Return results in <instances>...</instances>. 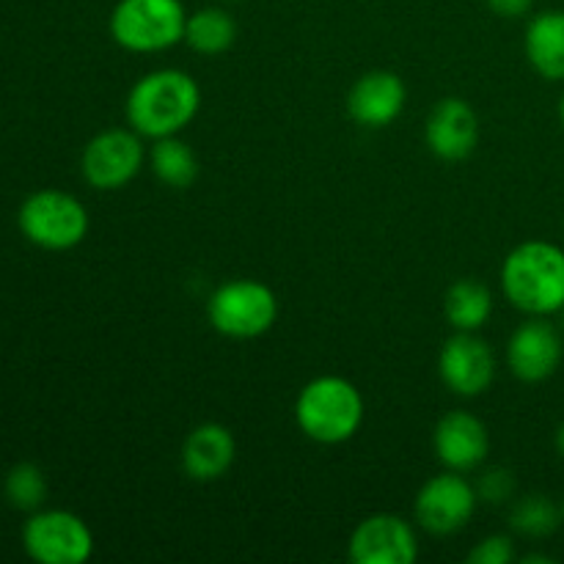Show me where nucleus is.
Masks as SVG:
<instances>
[{
  "label": "nucleus",
  "mask_w": 564,
  "mask_h": 564,
  "mask_svg": "<svg viewBox=\"0 0 564 564\" xmlns=\"http://www.w3.org/2000/svg\"><path fill=\"white\" fill-rule=\"evenodd\" d=\"M202 108V88L182 69H154L138 77L127 94L124 113L141 138L180 135Z\"/></svg>",
  "instance_id": "f257e3e1"
},
{
  "label": "nucleus",
  "mask_w": 564,
  "mask_h": 564,
  "mask_svg": "<svg viewBox=\"0 0 564 564\" xmlns=\"http://www.w3.org/2000/svg\"><path fill=\"white\" fill-rule=\"evenodd\" d=\"M501 290L527 317H554L564 306V248L549 240H527L501 264Z\"/></svg>",
  "instance_id": "f03ea898"
},
{
  "label": "nucleus",
  "mask_w": 564,
  "mask_h": 564,
  "mask_svg": "<svg viewBox=\"0 0 564 564\" xmlns=\"http://www.w3.org/2000/svg\"><path fill=\"white\" fill-rule=\"evenodd\" d=\"M295 422L308 441L345 444L364 424V397L339 375L308 380L295 400Z\"/></svg>",
  "instance_id": "7ed1b4c3"
},
{
  "label": "nucleus",
  "mask_w": 564,
  "mask_h": 564,
  "mask_svg": "<svg viewBox=\"0 0 564 564\" xmlns=\"http://www.w3.org/2000/svg\"><path fill=\"white\" fill-rule=\"evenodd\" d=\"M187 14L180 0H119L110 36L130 53H163L185 39Z\"/></svg>",
  "instance_id": "20e7f679"
},
{
  "label": "nucleus",
  "mask_w": 564,
  "mask_h": 564,
  "mask_svg": "<svg viewBox=\"0 0 564 564\" xmlns=\"http://www.w3.org/2000/svg\"><path fill=\"white\" fill-rule=\"evenodd\" d=\"M207 317L209 325L229 339H257L273 328L279 301L262 281L235 279L209 295Z\"/></svg>",
  "instance_id": "39448f33"
},
{
  "label": "nucleus",
  "mask_w": 564,
  "mask_h": 564,
  "mask_svg": "<svg viewBox=\"0 0 564 564\" xmlns=\"http://www.w3.org/2000/svg\"><path fill=\"white\" fill-rule=\"evenodd\" d=\"M20 226L25 237L50 251L75 248L88 231V213L75 196L61 191L33 193L20 209Z\"/></svg>",
  "instance_id": "423d86ee"
},
{
  "label": "nucleus",
  "mask_w": 564,
  "mask_h": 564,
  "mask_svg": "<svg viewBox=\"0 0 564 564\" xmlns=\"http://www.w3.org/2000/svg\"><path fill=\"white\" fill-rule=\"evenodd\" d=\"M477 505V488L460 471H446L422 485L413 501V516L427 534L449 538L468 527Z\"/></svg>",
  "instance_id": "0eeeda50"
},
{
  "label": "nucleus",
  "mask_w": 564,
  "mask_h": 564,
  "mask_svg": "<svg viewBox=\"0 0 564 564\" xmlns=\"http://www.w3.org/2000/svg\"><path fill=\"white\" fill-rule=\"evenodd\" d=\"M25 551L42 564H80L94 554V534L75 512L50 510L28 521Z\"/></svg>",
  "instance_id": "6e6552de"
},
{
  "label": "nucleus",
  "mask_w": 564,
  "mask_h": 564,
  "mask_svg": "<svg viewBox=\"0 0 564 564\" xmlns=\"http://www.w3.org/2000/svg\"><path fill=\"white\" fill-rule=\"evenodd\" d=\"M438 375L457 397L485 394L496 380V352L477 330H455L438 352Z\"/></svg>",
  "instance_id": "1a4fd4ad"
},
{
  "label": "nucleus",
  "mask_w": 564,
  "mask_h": 564,
  "mask_svg": "<svg viewBox=\"0 0 564 564\" xmlns=\"http://www.w3.org/2000/svg\"><path fill=\"white\" fill-rule=\"evenodd\" d=\"M143 143L135 130H105L83 152V176L97 191H119L143 169Z\"/></svg>",
  "instance_id": "9d476101"
},
{
  "label": "nucleus",
  "mask_w": 564,
  "mask_h": 564,
  "mask_svg": "<svg viewBox=\"0 0 564 564\" xmlns=\"http://www.w3.org/2000/svg\"><path fill=\"white\" fill-rule=\"evenodd\" d=\"M564 358V336L549 317H529L507 341V367L521 383H545Z\"/></svg>",
  "instance_id": "9b49d317"
},
{
  "label": "nucleus",
  "mask_w": 564,
  "mask_h": 564,
  "mask_svg": "<svg viewBox=\"0 0 564 564\" xmlns=\"http://www.w3.org/2000/svg\"><path fill=\"white\" fill-rule=\"evenodd\" d=\"M347 554L356 564H411L419 556L416 532L405 518L378 512L352 529Z\"/></svg>",
  "instance_id": "f8f14e48"
},
{
  "label": "nucleus",
  "mask_w": 564,
  "mask_h": 564,
  "mask_svg": "<svg viewBox=\"0 0 564 564\" xmlns=\"http://www.w3.org/2000/svg\"><path fill=\"white\" fill-rule=\"evenodd\" d=\"M433 452L446 471H477L490 452L488 427L468 411H449L433 430Z\"/></svg>",
  "instance_id": "ddd939ff"
},
{
  "label": "nucleus",
  "mask_w": 564,
  "mask_h": 564,
  "mask_svg": "<svg viewBox=\"0 0 564 564\" xmlns=\"http://www.w3.org/2000/svg\"><path fill=\"white\" fill-rule=\"evenodd\" d=\"M424 141L435 158L446 163L466 160L479 143V116L466 99L446 97L430 110L424 124Z\"/></svg>",
  "instance_id": "4468645a"
},
{
  "label": "nucleus",
  "mask_w": 564,
  "mask_h": 564,
  "mask_svg": "<svg viewBox=\"0 0 564 564\" xmlns=\"http://www.w3.org/2000/svg\"><path fill=\"white\" fill-rule=\"evenodd\" d=\"M405 99L408 91L400 75L375 69L352 83L350 94H347V113L356 124L380 130V127H389L391 121L400 119Z\"/></svg>",
  "instance_id": "2eb2a0df"
},
{
  "label": "nucleus",
  "mask_w": 564,
  "mask_h": 564,
  "mask_svg": "<svg viewBox=\"0 0 564 564\" xmlns=\"http://www.w3.org/2000/svg\"><path fill=\"white\" fill-rule=\"evenodd\" d=\"M237 441L229 427L218 422L198 424L182 444V471L193 482H215L231 468Z\"/></svg>",
  "instance_id": "dca6fc26"
},
{
  "label": "nucleus",
  "mask_w": 564,
  "mask_h": 564,
  "mask_svg": "<svg viewBox=\"0 0 564 564\" xmlns=\"http://www.w3.org/2000/svg\"><path fill=\"white\" fill-rule=\"evenodd\" d=\"M523 50L543 80L564 83V11L551 9L532 17L527 25Z\"/></svg>",
  "instance_id": "f3484780"
},
{
  "label": "nucleus",
  "mask_w": 564,
  "mask_h": 564,
  "mask_svg": "<svg viewBox=\"0 0 564 564\" xmlns=\"http://www.w3.org/2000/svg\"><path fill=\"white\" fill-rule=\"evenodd\" d=\"M444 314L455 330H479L494 314V295L474 279H460L446 290Z\"/></svg>",
  "instance_id": "a211bd4d"
},
{
  "label": "nucleus",
  "mask_w": 564,
  "mask_h": 564,
  "mask_svg": "<svg viewBox=\"0 0 564 564\" xmlns=\"http://www.w3.org/2000/svg\"><path fill=\"white\" fill-rule=\"evenodd\" d=\"M237 39V22L229 11L215 9H198L196 14L187 17L185 22V39L182 42L191 50L202 55H220L235 44Z\"/></svg>",
  "instance_id": "6ab92c4d"
},
{
  "label": "nucleus",
  "mask_w": 564,
  "mask_h": 564,
  "mask_svg": "<svg viewBox=\"0 0 564 564\" xmlns=\"http://www.w3.org/2000/svg\"><path fill=\"white\" fill-rule=\"evenodd\" d=\"M152 171L163 185L185 191L198 176L196 152L176 135L158 138L152 147Z\"/></svg>",
  "instance_id": "aec40b11"
},
{
  "label": "nucleus",
  "mask_w": 564,
  "mask_h": 564,
  "mask_svg": "<svg viewBox=\"0 0 564 564\" xmlns=\"http://www.w3.org/2000/svg\"><path fill=\"white\" fill-rule=\"evenodd\" d=\"M564 510L545 494H529L510 510V529L521 538L545 540L562 527Z\"/></svg>",
  "instance_id": "412c9836"
},
{
  "label": "nucleus",
  "mask_w": 564,
  "mask_h": 564,
  "mask_svg": "<svg viewBox=\"0 0 564 564\" xmlns=\"http://www.w3.org/2000/svg\"><path fill=\"white\" fill-rule=\"evenodd\" d=\"M6 496L20 510H36L44 501V496H47L44 474L36 466H31V463H22V466L11 468L9 479H6Z\"/></svg>",
  "instance_id": "4be33fe9"
},
{
  "label": "nucleus",
  "mask_w": 564,
  "mask_h": 564,
  "mask_svg": "<svg viewBox=\"0 0 564 564\" xmlns=\"http://www.w3.org/2000/svg\"><path fill=\"white\" fill-rule=\"evenodd\" d=\"M474 488H477L479 501H485V505H507V501H512V496H516V474H512L510 468L501 466L485 468Z\"/></svg>",
  "instance_id": "5701e85b"
},
{
  "label": "nucleus",
  "mask_w": 564,
  "mask_h": 564,
  "mask_svg": "<svg viewBox=\"0 0 564 564\" xmlns=\"http://www.w3.org/2000/svg\"><path fill=\"white\" fill-rule=\"evenodd\" d=\"M516 562V543L507 534H490L468 551V564H510Z\"/></svg>",
  "instance_id": "b1692460"
},
{
  "label": "nucleus",
  "mask_w": 564,
  "mask_h": 564,
  "mask_svg": "<svg viewBox=\"0 0 564 564\" xmlns=\"http://www.w3.org/2000/svg\"><path fill=\"white\" fill-rule=\"evenodd\" d=\"M490 6V11L499 17H507V20H518V17L529 14L534 6V0H485Z\"/></svg>",
  "instance_id": "393cba45"
},
{
  "label": "nucleus",
  "mask_w": 564,
  "mask_h": 564,
  "mask_svg": "<svg viewBox=\"0 0 564 564\" xmlns=\"http://www.w3.org/2000/svg\"><path fill=\"white\" fill-rule=\"evenodd\" d=\"M554 444H556V452H560V455L564 457V422L560 424V427H556V438H554Z\"/></svg>",
  "instance_id": "a878e982"
},
{
  "label": "nucleus",
  "mask_w": 564,
  "mask_h": 564,
  "mask_svg": "<svg viewBox=\"0 0 564 564\" xmlns=\"http://www.w3.org/2000/svg\"><path fill=\"white\" fill-rule=\"evenodd\" d=\"M523 562H529V564H532V562H543V564H551V562H554V560H551V556H543V554H527V556H523Z\"/></svg>",
  "instance_id": "bb28decb"
},
{
  "label": "nucleus",
  "mask_w": 564,
  "mask_h": 564,
  "mask_svg": "<svg viewBox=\"0 0 564 564\" xmlns=\"http://www.w3.org/2000/svg\"><path fill=\"white\" fill-rule=\"evenodd\" d=\"M556 317H560V330L564 334V306L560 308V312H556Z\"/></svg>",
  "instance_id": "cd10ccee"
},
{
  "label": "nucleus",
  "mask_w": 564,
  "mask_h": 564,
  "mask_svg": "<svg viewBox=\"0 0 564 564\" xmlns=\"http://www.w3.org/2000/svg\"><path fill=\"white\" fill-rule=\"evenodd\" d=\"M560 121H562V127H564V94H562V99H560Z\"/></svg>",
  "instance_id": "c85d7f7f"
}]
</instances>
